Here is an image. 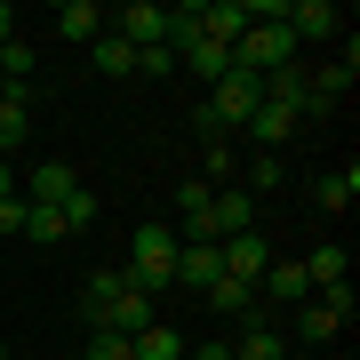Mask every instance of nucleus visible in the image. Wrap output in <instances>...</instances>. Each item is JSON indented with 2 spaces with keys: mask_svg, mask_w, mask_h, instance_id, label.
<instances>
[{
  "mask_svg": "<svg viewBox=\"0 0 360 360\" xmlns=\"http://www.w3.org/2000/svg\"><path fill=\"white\" fill-rule=\"evenodd\" d=\"M136 72H144V80H168V72H176V56H168V49H136Z\"/></svg>",
  "mask_w": 360,
  "mask_h": 360,
  "instance_id": "a878e982",
  "label": "nucleus"
},
{
  "mask_svg": "<svg viewBox=\"0 0 360 360\" xmlns=\"http://www.w3.org/2000/svg\"><path fill=\"white\" fill-rule=\"evenodd\" d=\"M0 40H16V8H8V0H0Z\"/></svg>",
  "mask_w": 360,
  "mask_h": 360,
  "instance_id": "c756f323",
  "label": "nucleus"
},
{
  "mask_svg": "<svg viewBox=\"0 0 360 360\" xmlns=\"http://www.w3.org/2000/svg\"><path fill=\"white\" fill-rule=\"evenodd\" d=\"M0 200H16V160H0Z\"/></svg>",
  "mask_w": 360,
  "mask_h": 360,
  "instance_id": "c85d7f7f",
  "label": "nucleus"
},
{
  "mask_svg": "<svg viewBox=\"0 0 360 360\" xmlns=\"http://www.w3.org/2000/svg\"><path fill=\"white\" fill-rule=\"evenodd\" d=\"M8 360H32V352H8Z\"/></svg>",
  "mask_w": 360,
  "mask_h": 360,
  "instance_id": "2f4dec72",
  "label": "nucleus"
},
{
  "mask_svg": "<svg viewBox=\"0 0 360 360\" xmlns=\"http://www.w3.org/2000/svg\"><path fill=\"white\" fill-rule=\"evenodd\" d=\"M0 360H8V336H0Z\"/></svg>",
  "mask_w": 360,
  "mask_h": 360,
  "instance_id": "7c9ffc66",
  "label": "nucleus"
},
{
  "mask_svg": "<svg viewBox=\"0 0 360 360\" xmlns=\"http://www.w3.org/2000/svg\"><path fill=\"white\" fill-rule=\"evenodd\" d=\"M257 304H312V281H304V264H288V257H272L264 264V281H257Z\"/></svg>",
  "mask_w": 360,
  "mask_h": 360,
  "instance_id": "7ed1b4c3",
  "label": "nucleus"
},
{
  "mask_svg": "<svg viewBox=\"0 0 360 360\" xmlns=\"http://www.w3.org/2000/svg\"><path fill=\"white\" fill-rule=\"evenodd\" d=\"M184 360H232V345H184Z\"/></svg>",
  "mask_w": 360,
  "mask_h": 360,
  "instance_id": "cd10ccee",
  "label": "nucleus"
},
{
  "mask_svg": "<svg viewBox=\"0 0 360 360\" xmlns=\"http://www.w3.org/2000/svg\"><path fill=\"white\" fill-rule=\"evenodd\" d=\"M80 360H129V336H120V328H89V352H80Z\"/></svg>",
  "mask_w": 360,
  "mask_h": 360,
  "instance_id": "393cba45",
  "label": "nucleus"
},
{
  "mask_svg": "<svg viewBox=\"0 0 360 360\" xmlns=\"http://www.w3.org/2000/svg\"><path fill=\"white\" fill-rule=\"evenodd\" d=\"M25 240H32V248H56V240H72V232H65L56 208H32V200H25Z\"/></svg>",
  "mask_w": 360,
  "mask_h": 360,
  "instance_id": "aec40b11",
  "label": "nucleus"
},
{
  "mask_svg": "<svg viewBox=\"0 0 360 360\" xmlns=\"http://www.w3.org/2000/svg\"><path fill=\"white\" fill-rule=\"evenodd\" d=\"M304 281H312V296H328V288H352V264H345V240H321L304 257Z\"/></svg>",
  "mask_w": 360,
  "mask_h": 360,
  "instance_id": "1a4fd4ad",
  "label": "nucleus"
},
{
  "mask_svg": "<svg viewBox=\"0 0 360 360\" xmlns=\"http://www.w3.org/2000/svg\"><path fill=\"white\" fill-rule=\"evenodd\" d=\"M217 257H224V281L257 288L264 264H272V240H264V232H232V240H217Z\"/></svg>",
  "mask_w": 360,
  "mask_h": 360,
  "instance_id": "f03ea898",
  "label": "nucleus"
},
{
  "mask_svg": "<svg viewBox=\"0 0 360 360\" xmlns=\"http://www.w3.org/2000/svg\"><path fill=\"white\" fill-rule=\"evenodd\" d=\"M96 32H104V8H96V0H65V8H56V40H80V49H89Z\"/></svg>",
  "mask_w": 360,
  "mask_h": 360,
  "instance_id": "ddd939ff",
  "label": "nucleus"
},
{
  "mask_svg": "<svg viewBox=\"0 0 360 360\" xmlns=\"http://www.w3.org/2000/svg\"><path fill=\"white\" fill-rule=\"evenodd\" d=\"M288 345H281V328H248L240 345H232V360H281Z\"/></svg>",
  "mask_w": 360,
  "mask_h": 360,
  "instance_id": "412c9836",
  "label": "nucleus"
},
{
  "mask_svg": "<svg viewBox=\"0 0 360 360\" xmlns=\"http://www.w3.org/2000/svg\"><path fill=\"white\" fill-rule=\"evenodd\" d=\"M56 217H65V232H89V224H96V193L80 184V193H72L65 208H56Z\"/></svg>",
  "mask_w": 360,
  "mask_h": 360,
  "instance_id": "b1692460",
  "label": "nucleus"
},
{
  "mask_svg": "<svg viewBox=\"0 0 360 360\" xmlns=\"http://www.w3.org/2000/svg\"><path fill=\"white\" fill-rule=\"evenodd\" d=\"M72 193H80V168H72V160H40V168H32V193H25V200H32V208H65Z\"/></svg>",
  "mask_w": 360,
  "mask_h": 360,
  "instance_id": "423d86ee",
  "label": "nucleus"
},
{
  "mask_svg": "<svg viewBox=\"0 0 360 360\" xmlns=\"http://www.w3.org/2000/svg\"><path fill=\"white\" fill-rule=\"evenodd\" d=\"M248 25H257V16H248V0H200V40H240Z\"/></svg>",
  "mask_w": 360,
  "mask_h": 360,
  "instance_id": "0eeeda50",
  "label": "nucleus"
},
{
  "mask_svg": "<svg viewBox=\"0 0 360 360\" xmlns=\"http://www.w3.org/2000/svg\"><path fill=\"white\" fill-rule=\"evenodd\" d=\"M208 193H217V184H176V224H200V208H208Z\"/></svg>",
  "mask_w": 360,
  "mask_h": 360,
  "instance_id": "5701e85b",
  "label": "nucleus"
},
{
  "mask_svg": "<svg viewBox=\"0 0 360 360\" xmlns=\"http://www.w3.org/2000/svg\"><path fill=\"white\" fill-rule=\"evenodd\" d=\"M281 25H288L296 49H304V40H336V32H345V16H336L328 0H288V16H281Z\"/></svg>",
  "mask_w": 360,
  "mask_h": 360,
  "instance_id": "20e7f679",
  "label": "nucleus"
},
{
  "mask_svg": "<svg viewBox=\"0 0 360 360\" xmlns=\"http://www.w3.org/2000/svg\"><path fill=\"white\" fill-rule=\"evenodd\" d=\"M352 200H360V168H328V176H321V208H328V217H345Z\"/></svg>",
  "mask_w": 360,
  "mask_h": 360,
  "instance_id": "6ab92c4d",
  "label": "nucleus"
},
{
  "mask_svg": "<svg viewBox=\"0 0 360 360\" xmlns=\"http://www.w3.org/2000/svg\"><path fill=\"white\" fill-rule=\"evenodd\" d=\"M296 336H304V345H328V336H345V312L312 296V304H296Z\"/></svg>",
  "mask_w": 360,
  "mask_h": 360,
  "instance_id": "2eb2a0df",
  "label": "nucleus"
},
{
  "mask_svg": "<svg viewBox=\"0 0 360 360\" xmlns=\"http://www.w3.org/2000/svg\"><path fill=\"white\" fill-rule=\"evenodd\" d=\"M129 360H184V336L153 321V328H144V336H129Z\"/></svg>",
  "mask_w": 360,
  "mask_h": 360,
  "instance_id": "f3484780",
  "label": "nucleus"
},
{
  "mask_svg": "<svg viewBox=\"0 0 360 360\" xmlns=\"http://www.w3.org/2000/svg\"><path fill=\"white\" fill-rule=\"evenodd\" d=\"M129 281L153 296V288H176V224H136V240H129Z\"/></svg>",
  "mask_w": 360,
  "mask_h": 360,
  "instance_id": "f257e3e1",
  "label": "nucleus"
},
{
  "mask_svg": "<svg viewBox=\"0 0 360 360\" xmlns=\"http://www.w3.org/2000/svg\"><path fill=\"white\" fill-rule=\"evenodd\" d=\"M96 328H120V336H144V328H153V296H144V288L129 281V288L112 296V312H104Z\"/></svg>",
  "mask_w": 360,
  "mask_h": 360,
  "instance_id": "9d476101",
  "label": "nucleus"
},
{
  "mask_svg": "<svg viewBox=\"0 0 360 360\" xmlns=\"http://www.w3.org/2000/svg\"><path fill=\"white\" fill-rule=\"evenodd\" d=\"M25 129H32V104H25V89H0V160H16Z\"/></svg>",
  "mask_w": 360,
  "mask_h": 360,
  "instance_id": "9b49d317",
  "label": "nucleus"
},
{
  "mask_svg": "<svg viewBox=\"0 0 360 360\" xmlns=\"http://www.w3.org/2000/svg\"><path fill=\"white\" fill-rule=\"evenodd\" d=\"M272 184H281V153H257V160H248V184H240V193L257 200V193H272Z\"/></svg>",
  "mask_w": 360,
  "mask_h": 360,
  "instance_id": "4be33fe9",
  "label": "nucleus"
},
{
  "mask_svg": "<svg viewBox=\"0 0 360 360\" xmlns=\"http://www.w3.org/2000/svg\"><path fill=\"white\" fill-rule=\"evenodd\" d=\"M120 288H129V272H89V288H80V321L96 328L104 312H112V296H120Z\"/></svg>",
  "mask_w": 360,
  "mask_h": 360,
  "instance_id": "4468645a",
  "label": "nucleus"
},
{
  "mask_svg": "<svg viewBox=\"0 0 360 360\" xmlns=\"http://www.w3.org/2000/svg\"><path fill=\"white\" fill-rule=\"evenodd\" d=\"M176 65H184V72H200V80H208V89H217V80L232 72V49H224V40H193V49H184V56H176Z\"/></svg>",
  "mask_w": 360,
  "mask_h": 360,
  "instance_id": "dca6fc26",
  "label": "nucleus"
},
{
  "mask_svg": "<svg viewBox=\"0 0 360 360\" xmlns=\"http://www.w3.org/2000/svg\"><path fill=\"white\" fill-rule=\"evenodd\" d=\"M32 65H40V56H32V40H25V32H16V40H0V89H25Z\"/></svg>",
  "mask_w": 360,
  "mask_h": 360,
  "instance_id": "a211bd4d",
  "label": "nucleus"
},
{
  "mask_svg": "<svg viewBox=\"0 0 360 360\" xmlns=\"http://www.w3.org/2000/svg\"><path fill=\"white\" fill-rule=\"evenodd\" d=\"M176 281H184V288H208V281H224V257H217V240H176Z\"/></svg>",
  "mask_w": 360,
  "mask_h": 360,
  "instance_id": "6e6552de",
  "label": "nucleus"
},
{
  "mask_svg": "<svg viewBox=\"0 0 360 360\" xmlns=\"http://www.w3.org/2000/svg\"><path fill=\"white\" fill-rule=\"evenodd\" d=\"M89 56H96V72H104V80H129V72H136V49H129V40H120L112 25L89 40Z\"/></svg>",
  "mask_w": 360,
  "mask_h": 360,
  "instance_id": "f8f14e48",
  "label": "nucleus"
},
{
  "mask_svg": "<svg viewBox=\"0 0 360 360\" xmlns=\"http://www.w3.org/2000/svg\"><path fill=\"white\" fill-rule=\"evenodd\" d=\"M0 232H8V240L25 232V193H16V200H0Z\"/></svg>",
  "mask_w": 360,
  "mask_h": 360,
  "instance_id": "bb28decb",
  "label": "nucleus"
},
{
  "mask_svg": "<svg viewBox=\"0 0 360 360\" xmlns=\"http://www.w3.org/2000/svg\"><path fill=\"white\" fill-rule=\"evenodd\" d=\"M288 136H296V104H281V96H264L257 112H248V144H257V153H281Z\"/></svg>",
  "mask_w": 360,
  "mask_h": 360,
  "instance_id": "39448f33",
  "label": "nucleus"
}]
</instances>
